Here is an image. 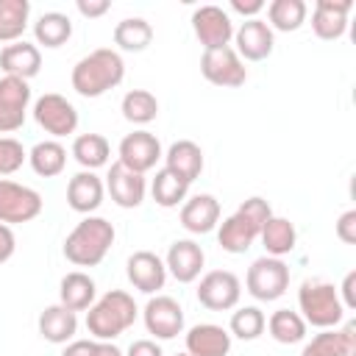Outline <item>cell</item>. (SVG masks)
Here are the masks:
<instances>
[{
    "label": "cell",
    "mask_w": 356,
    "mask_h": 356,
    "mask_svg": "<svg viewBox=\"0 0 356 356\" xmlns=\"http://www.w3.org/2000/svg\"><path fill=\"white\" fill-rule=\"evenodd\" d=\"M117 156H120V164L145 175L147 170L156 167V161L164 156L161 153V142L156 139V134L150 131H134V134H125L120 147H117Z\"/></svg>",
    "instance_id": "cell-13"
},
{
    "label": "cell",
    "mask_w": 356,
    "mask_h": 356,
    "mask_svg": "<svg viewBox=\"0 0 356 356\" xmlns=\"http://www.w3.org/2000/svg\"><path fill=\"white\" fill-rule=\"evenodd\" d=\"M142 320L147 334H153L156 339H175L184 331V309L170 295L150 298L142 309Z\"/></svg>",
    "instance_id": "cell-11"
},
{
    "label": "cell",
    "mask_w": 356,
    "mask_h": 356,
    "mask_svg": "<svg viewBox=\"0 0 356 356\" xmlns=\"http://www.w3.org/2000/svg\"><path fill=\"white\" fill-rule=\"evenodd\" d=\"M125 78V61L117 50L111 47H97L92 50L89 56L78 58L75 67H72V75H70V83L72 89L81 95V97H100L106 95L108 89L120 86Z\"/></svg>",
    "instance_id": "cell-1"
},
{
    "label": "cell",
    "mask_w": 356,
    "mask_h": 356,
    "mask_svg": "<svg viewBox=\"0 0 356 356\" xmlns=\"http://www.w3.org/2000/svg\"><path fill=\"white\" fill-rule=\"evenodd\" d=\"M192 31L203 50H220L228 47L234 39V22L231 14L220 6H200L192 11Z\"/></svg>",
    "instance_id": "cell-10"
},
{
    "label": "cell",
    "mask_w": 356,
    "mask_h": 356,
    "mask_svg": "<svg viewBox=\"0 0 356 356\" xmlns=\"http://www.w3.org/2000/svg\"><path fill=\"white\" fill-rule=\"evenodd\" d=\"M75 8H78L81 17H86V19H97V17H103V14L111 8V3H108V0H78Z\"/></svg>",
    "instance_id": "cell-42"
},
{
    "label": "cell",
    "mask_w": 356,
    "mask_h": 356,
    "mask_svg": "<svg viewBox=\"0 0 356 356\" xmlns=\"http://www.w3.org/2000/svg\"><path fill=\"white\" fill-rule=\"evenodd\" d=\"M92 356H125L114 342H103V339H95V348H92Z\"/></svg>",
    "instance_id": "cell-48"
},
{
    "label": "cell",
    "mask_w": 356,
    "mask_h": 356,
    "mask_svg": "<svg viewBox=\"0 0 356 356\" xmlns=\"http://www.w3.org/2000/svg\"><path fill=\"white\" fill-rule=\"evenodd\" d=\"M189 356H228L231 350V334L222 325L214 323H197L184 337Z\"/></svg>",
    "instance_id": "cell-20"
},
{
    "label": "cell",
    "mask_w": 356,
    "mask_h": 356,
    "mask_svg": "<svg viewBox=\"0 0 356 356\" xmlns=\"http://www.w3.org/2000/svg\"><path fill=\"white\" fill-rule=\"evenodd\" d=\"M95 295H97V286H95L92 275H86L83 270L67 273V275L61 278V284H58V303L67 306L70 312H83V309H89V306L97 300Z\"/></svg>",
    "instance_id": "cell-27"
},
{
    "label": "cell",
    "mask_w": 356,
    "mask_h": 356,
    "mask_svg": "<svg viewBox=\"0 0 356 356\" xmlns=\"http://www.w3.org/2000/svg\"><path fill=\"white\" fill-rule=\"evenodd\" d=\"M264 328L270 331V337H273L278 345H298V342H303V337H306V323H303V317H300L298 312H292V309H278V312H273Z\"/></svg>",
    "instance_id": "cell-34"
},
{
    "label": "cell",
    "mask_w": 356,
    "mask_h": 356,
    "mask_svg": "<svg viewBox=\"0 0 356 356\" xmlns=\"http://www.w3.org/2000/svg\"><path fill=\"white\" fill-rule=\"evenodd\" d=\"M136 303L125 289H108L103 298H97L86 312V331L95 339L111 342L120 334H125L136 323Z\"/></svg>",
    "instance_id": "cell-3"
},
{
    "label": "cell",
    "mask_w": 356,
    "mask_h": 356,
    "mask_svg": "<svg viewBox=\"0 0 356 356\" xmlns=\"http://www.w3.org/2000/svg\"><path fill=\"white\" fill-rule=\"evenodd\" d=\"M28 164L36 175L42 178H53V175H61L64 167H67V147L58 142V139H44V142H36L31 150H28Z\"/></svg>",
    "instance_id": "cell-28"
},
{
    "label": "cell",
    "mask_w": 356,
    "mask_h": 356,
    "mask_svg": "<svg viewBox=\"0 0 356 356\" xmlns=\"http://www.w3.org/2000/svg\"><path fill=\"white\" fill-rule=\"evenodd\" d=\"M259 234H261V231H259L242 211H234L231 217H225V220L220 222L217 242H220V248H222L225 253L239 256V253L250 250V245L259 239Z\"/></svg>",
    "instance_id": "cell-24"
},
{
    "label": "cell",
    "mask_w": 356,
    "mask_h": 356,
    "mask_svg": "<svg viewBox=\"0 0 356 356\" xmlns=\"http://www.w3.org/2000/svg\"><path fill=\"white\" fill-rule=\"evenodd\" d=\"M175 356H189V353H186V350H184V353H175Z\"/></svg>",
    "instance_id": "cell-49"
},
{
    "label": "cell",
    "mask_w": 356,
    "mask_h": 356,
    "mask_svg": "<svg viewBox=\"0 0 356 356\" xmlns=\"http://www.w3.org/2000/svg\"><path fill=\"white\" fill-rule=\"evenodd\" d=\"M125 356H164L161 345L156 339H134L125 350Z\"/></svg>",
    "instance_id": "cell-43"
},
{
    "label": "cell",
    "mask_w": 356,
    "mask_h": 356,
    "mask_svg": "<svg viewBox=\"0 0 356 356\" xmlns=\"http://www.w3.org/2000/svg\"><path fill=\"white\" fill-rule=\"evenodd\" d=\"M236 211H242V214H245V217H248L259 231H261V225L273 217V209H270V203H267L264 197H248V200H242V203H239V209H236Z\"/></svg>",
    "instance_id": "cell-40"
},
{
    "label": "cell",
    "mask_w": 356,
    "mask_h": 356,
    "mask_svg": "<svg viewBox=\"0 0 356 356\" xmlns=\"http://www.w3.org/2000/svg\"><path fill=\"white\" fill-rule=\"evenodd\" d=\"M106 192L111 195V200L120 209H136L145 200L147 184H145V175H139V172L122 167L120 161H114L108 167V175H106Z\"/></svg>",
    "instance_id": "cell-17"
},
{
    "label": "cell",
    "mask_w": 356,
    "mask_h": 356,
    "mask_svg": "<svg viewBox=\"0 0 356 356\" xmlns=\"http://www.w3.org/2000/svg\"><path fill=\"white\" fill-rule=\"evenodd\" d=\"M92 348H95V339H72L67 342L61 356H92Z\"/></svg>",
    "instance_id": "cell-47"
},
{
    "label": "cell",
    "mask_w": 356,
    "mask_h": 356,
    "mask_svg": "<svg viewBox=\"0 0 356 356\" xmlns=\"http://www.w3.org/2000/svg\"><path fill=\"white\" fill-rule=\"evenodd\" d=\"M164 167L170 170V172H175L178 178H184L186 184H192L195 178H200V172H203V150H200V145H195L192 139H178V142H172L170 147H167V153H164Z\"/></svg>",
    "instance_id": "cell-25"
},
{
    "label": "cell",
    "mask_w": 356,
    "mask_h": 356,
    "mask_svg": "<svg viewBox=\"0 0 356 356\" xmlns=\"http://www.w3.org/2000/svg\"><path fill=\"white\" fill-rule=\"evenodd\" d=\"M200 72L209 83L214 86H225V89H236L248 81V67L245 61L236 56V50L228 44V47H220V50H203V58H200Z\"/></svg>",
    "instance_id": "cell-8"
},
{
    "label": "cell",
    "mask_w": 356,
    "mask_h": 356,
    "mask_svg": "<svg viewBox=\"0 0 356 356\" xmlns=\"http://www.w3.org/2000/svg\"><path fill=\"white\" fill-rule=\"evenodd\" d=\"M353 3L350 0H317L312 11V31L323 42H334L348 28V14Z\"/></svg>",
    "instance_id": "cell-18"
},
{
    "label": "cell",
    "mask_w": 356,
    "mask_h": 356,
    "mask_svg": "<svg viewBox=\"0 0 356 356\" xmlns=\"http://www.w3.org/2000/svg\"><path fill=\"white\" fill-rule=\"evenodd\" d=\"M245 286L256 300H264V303L278 300L289 289V267L284 264V259L261 256L248 267Z\"/></svg>",
    "instance_id": "cell-5"
},
{
    "label": "cell",
    "mask_w": 356,
    "mask_h": 356,
    "mask_svg": "<svg viewBox=\"0 0 356 356\" xmlns=\"http://www.w3.org/2000/svg\"><path fill=\"white\" fill-rule=\"evenodd\" d=\"M306 3L303 0H273L267 6V25L270 31H281V33H292L306 22Z\"/></svg>",
    "instance_id": "cell-35"
},
{
    "label": "cell",
    "mask_w": 356,
    "mask_h": 356,
    "mask_svg": "<svg viewBox=\"0 0 356 356\" xmlns=\"http://www.w3.org/2000/svg\"><path fill=\"white\" fill-rule=\"evenodd\" d=\"M75 331H78V314L70 312L61 303H53V306H47L39 314V334L50 345H67V342H72Z\"/></svg>",
    "instance_id": "cell-26"
},
{
    "label": "cell",
    "mask_w": 356,
    "mask_h": 356,
    "mask_svg": "<svg viewBox=\"0 0 356 356\" xmlns=\"http://www.w3.org/2000/svg\"><path fill=\"white\" fill-rule=\"evenodd\" d=\"M114 225L106 217L86 214L64 239V259L75 267H97L114 245Z\"/></svg>",
    "instance_id": "cell-2"
},
{
    "label": "cell",
    "mask_w": 356,
    "mask_h": 356,
    "mask_svg": "<svg viewBox=\"0 0 356 356\" xmlns=\"http://www.w3.org/2000/svg\"><path fill=\"white\" fill-rule=\"evenodd\" d=\"M186 192H189V184L184 178H178L175 172H170L167 167H161L150 184V195L153 200L161 206V209H175L186 200Z\"/></svg>",
    "instance_id": "cell-36"
},
{
    "label": "cell",
    "mask_w": 356,
    "mask_h": 356,
    "mask_svg": "<svg viewBox=\"0 0 356 356\" xmlns=\"http://www.w3.org/2000/svg\"><path fill=\"white\" fill-rule=\"evenodd\" d=\"M203 264H206V253L195 239H175L164 256V267L178 284L197 281L203 273Z\"/></svg>",
    "instance_id": "cell-15"
},
{
    "label": "cell",
    "mask_w": 356,
    "mask_h": 356,
    "mask_svg": "<svg viewBox=\"0 0 356 356\" xmlns=\"http://www.w3.org/2000/svg\"><path fill=\"white\" fill-rule=\"evenodd\" d=\"M264 325H267V317L259 306H242L231 314V323H228V334L236 337V339H245V342H253L264 334Z\"/></svg>",
    "instance_id": "cell-38"
},
{
    "label": "cell",
    "mask_w": 356,
    "mask_h": 356,
    "mask_svg": "<svg viewBox=\"0 0 356 356\" xmlns=\"http://www.w3.org/2000/svg\"><path fill=\"white\" fill-rule=\"evenodd\" d=\"M264 6H267L264 0H231V8H234L236 14H242L245 19H256V14H259Z\"/></svg>",
    "instance_id": "cell-45"
},
{
    "label": "cell",
    "mask_w": 356,
    "mask_h": 356,
    "mask_svg": "<svg viewBox=\"0 0 356 356\" xmlns=\"http://www.w3.org/2000/svg\"><path fill=\"white\" fill-rule=\"evenodd\" d=\"M300 356H356V323L350 320L342 331L323 328L306 342Z\"/></svg>",
    "instance_id": "cell-22"
},
{
    "label": "cell",
    "mask_w": 356,
    "mask_h": 356,
    "mask_svg": "<svg viewBox=\"0 0 356 356\" xmlns=\"http://www.w3.org/2000/svg\"><path fill=\"white\" fill-rule=\"evenodd\" d=\"M220 222V200L209 192L203 195H192L189 200H184L181 206V225L189 234H209L214 231Z\"/></svg>",
    "instance_id": "cell-21"
},
{
    "label": "cell",
    "mask_w": 356,
    "mask_h": 356,
    "mask_svg": "<svg viewBox=\"0 0 356 356\" xmlns=\"http://www.w3.org/2000/svg\"><path fill=\"white\" fill-rule=\"evenodd\" d=\"M153 42V25L142 17H125L114 25V44L125 53H142Z\"/></svg>",
    "instance_id": "cell-30"
},
{
    "label": "cell",
    "mask_w": 356,
    "mask_h": 356,
    "mask_svg": "<svg viewBox=\"0 0 356 356\" xmlns=\"http://www.w3.org/2000/svg\"><path fill=\"white\" fill-rule=\"evenodd\" d=\"M42 195L25 184L0 178V222L3 225H19L31 222L42 214Z\"/></svg>",
    "instance_id": "cell-6"
},
{
    "label": "cell",
    "mask_w": 356,
    "mask_h": 356,
    "mask_svg": "<svg viewBox=\"0 0 356 356\" xmlns=\"http://www.w3.org/2000/svg\"><path fill=\"white\" fill-rule=\"evenodd\" d=\"M234 42H236V56L245 61H264L273 47H275V33L264 19H245L239 28H234Z\"/></svg>",
    "instance_id": "cell-16"
},
{
    "label": "cell",
    "mask_w": 356,
    "mask_h": 356,
    "mask_svg": "<svg viewBox=\"0 0 356 356\" xmlns=\"http://www.w3.org/2000/svg\"><path fill=\"white\" fill-rule=\"evenodd\" d=\"M108 156H111V145L103 134H81L75 136L72 142V159L83 167V170H97V167H106L108 164Z\"/></svg>",
    "instance_id": "cell-31"
},
{
    "label": "cell",
    "mask_w": 356,
    "mask_h": 356,
    "mask_svg": "<svg viewBox=\"0 0 356 356\" xmlns=\"http://www.w3.org/2000/svg\"><path fill=\"white\" fill-rule=\"evenodd\" d=\"M0 70H3L6 75L31 81V78L39 75V70H42V53H39L36 44L19 39V42L6 44V47L0 50Z\"/></svg>",
    "instance_id": "cell-23"
},
{
    "label": "cell",
    "mask_w": 356,
    "mask_h": 356,
    "mask_svg": "<svg viewBox=\"0 0 356 356\" xmlns=\"http://www.w3.org/2000/svg\"><path fill=\"white\" fill-rule=\"evenodd\" d=\"M353 286H356V270H350L348 275H345V281H342V289H337V292H342V306H345V312L348 309H356V295H353Z\"/></svg>",
    "instance_id": "cell-46"
},
{
    "label": "cell",
    "mask_w": 356,
    "mask_h": 356,
    "mask_svg": "<svg viewBox=\"0 0 356 356\" xmlns=\"http://www.w3.org/2000/svg\"><path fill=\"white\" fill-rule=\"evenodd\" d=\"M120 111H122V117L128 122L147 125V122H153L159 117V100L147 89H131V92H125V97L120 103Z\"/></svg>",
    "instance_id": "cell-37"
},
{
    "label": "cell",
    "mask_w": 356,
    "mask_h": 356,
    "mask_svg": "<svg viewBox=\"0 0 356 356\" xmlns=\"http://www.w3.org/2000/svg\"><path fill=\"white\" fill-rule=\"evenodd\" d=\"M14 250H17L14 231H11V225H3V222H0V264L8 261V259L14 256Z\"/></svg>",
    "instance_id": "cell-44"
},
{
    "label": "cell",
    "mask_w": 356,
    "mask_h": 356,
    "mask_svg": "<svg viewBox=\"0 0 356 356\" xmlns=\"http://www.w3.org/2000/svg\"><path fill=\"white\" fill-rule=\"evenodd\" d=\"M31 103V86L22 78H0V134H14L22 128Z\"/></svg>",
    "instance_id": "cell-12"
},
{
    "label": "cell",
    "mask_w": 356,
    "mask_h": 356,
    "mask_svg": "<svg viewBox=\"0 0 356 356\" xmlns=\"http://www.w3.org/2000/svg\"><path fill=\"white\" fill-rule=\"evenodd\" d=\"M70 36H72V22L61 11H44L33 22V39H36V44L61 47L64 42H70Z\"/></svg>",
    "instance_id": "cell-33"
},
{
    "label": "cell",
    "mask_w": 356,
    "mask_h": 356,
    "mask_svg": "<svg viewBox=\"0 0 356 356\" xmlns=\"http://www.w3.org/2000/svg\"><path fill=\"white\" fill-rule=\"evenodd\" d=\"M31 17L28 0H0V42L14 44L22 39Z\"/></svg>",
    "instance_id": "cell-32"
},
{
    "label": "cell",
    "mask_w": 356,
    "mask_h": 356,
    "mask_svg": "<svg viewBox=\"0 0 356 356\" xmlns=\"http://www.w3.org/2000/svg\"><path fill=\"white\" fill-rule=\"evenodd\" d=\"M25 161H28V153L22 142L14 136H0V178L14 175Z\"/></svg>",
    "instance_id": "cell-39"
},
{
    "label": "cell",
    "mask_w": 356,
    "mask_h": 356,
    "mask_svg": "<svg viewBox=\"0 0 356 356\" xmlns=\"http://www.w3.org/2000/svg\"><path fill=\"white\" fill-rule=\"evenodd\" d=\"M106 195V184L92 172V170H81L70 178L67 184V206L78 214H92L100 209Z\"/></svg>",
    "instance_id": "cell-19"
},
{
    "label": "cell",
    "mask_w": 356,
    "mask_h": 356,
    "mask_svg": "<svg viewBox=\"0 0 356 356\" xmlns=\"http://www.w3.org/2000/svg\"><path fill=\"white\" fill-rule=\"evenodd\" d=\"M33 120H36V125L44 134H50L53 139H61V136L75 134V128H78V108L64 95L47 92L42 97H36V103H33Z\"/></svg>",
    "instance_id": "cell-7"
},
{
    "label": "cell",
    "mask_w": 356,
    "mask_h": 356,
    "mask_svg": "<svg viewBox=\"0 0 356 356\" xmlns=\"http://www.w3.org/2000/svg\"><path fill=\"white\" fill-rule=\"evenodd\" d=\"M259 239H261L267 256L281 259V256H286V253L295 250V245H298V231H295V222H289L286 217H275V214H273V217L261 225Z\"/></svg>",
    "instance_id": "cell-29"
},
{
    "label": "cell",
    "mask_w": 356,
    "mask_h": 356,
    "mask_svg": "<svg viewBox=\"0 0 356 356\" xmlns=\"http://www.w3.org/2000/svg\"><path fill=\"white\" fill-rule=\"evenodd\" d=\"M125 275L131 281L134 289L145 292V295H153L159 289H164V281H167V267H164V259L153 250H136L128 256V264H125Z\"/></svg>",
    "instance_id": "cell-14"
},
{
    "label": "cell",
    "mask_w": 356,
    "mask_h": 356,
    "mask_svg": "<svg viewBox=\"0 0 356 356\" xmlns=\"http://www.w3.org/2000/svg\"><path fill=\"white\" fill-rule=\"evenodd\" d=\"M298 314L306 325L314 328H337L345 317V306L339 300V292L328 281H303L298 289Z\"/></svg>",
    "instance_id": "cell-4"
},
{
    "label": "cell",
    "mask_w": 356,
    "mask_h": 356,
    "mask_svg": "<svg viewBox=\"0 0 356 356\" xmlns=\"http://www.w3.org/2000/svg\"><path fill=\"white\" fill-rule=\"evenodd\" d=\"M337 236L345 245H356V209H348L345 214H339V220H337Z\"/></svg>",
    "instance_id": "cell-41"
},
{
    "label": "cell",
    "mask_w": 356,
    "mask_h": 356,
    "mask_svg": "<svg viewBox=\"0 0 356 356\" xmlns=\"http://www.w3.org/2000/svg\"><path fill=\"white\" fill-rule=\"evenodd\" d=\"M242 284L231 270H209L197 284V303L209 312H228L239 303Z\"/></svg>",
    "instance_id": "cell-9"
}]
</instances>
